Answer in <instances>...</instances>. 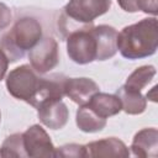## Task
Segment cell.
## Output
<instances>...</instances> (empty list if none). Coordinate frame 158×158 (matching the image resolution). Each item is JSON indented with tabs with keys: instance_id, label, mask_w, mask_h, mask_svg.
<instances>
[{
	"instance_id": "d6986e66",
	"label": "cell",
	"mask_w": 158,
	"mask_h": 158,
	"mask_svg": "<svg viewBox=\"0 0 158 158\" xmlns=\"http://www.w3.org/2000/svg\"><path fill=\"white\" fill-rule=\"evenodd\" d=\"M11 19H12V14L10 7L4 2H0V30L6 28L10 25Z\"/></svg>"
},
{
	"instance_id": "8992f818",
	"label": "cell",
	"mask_w": 158,
	"mask_h": 158,
	"mask_svg": "<svg viewBox=\"0 0 158 158\" xmlns=\"http://www.w3.org/2000/svg\"><path fill=\"white\" fill-rule=\"evenodd\" d=\"M30 65L38 73L46 74L59 63L58 43L52 36H43L41 41L27 53Z\"/></svg>"
},
{
	"instance_id": "9c48e42d",
	"label": "cell",
	"mask_w": 158,
	"mask_h": 158,
	"mask_svg": "<svg viewBox=\"0 0 158 158\" xmlns=\"http://www.w3.org/2000/svg\"><path fill=\"white\" fill-rule=\"evenodd\" d=\"M88 157L93 158H127L130 149L121 139L116 137H106L85 144Z\"/></svg>"
},
{
	"instance_id": "5bb4252c",
	"label": "cell",
	"mask_w": 158,
	"mask_h": 158,
	"mask_svg": "<svg viewBox=\"0 0 158 158\" xmlns=\"http://www.w3.org/2000/svg\"><path fill=\"white\" fill-rule=\"evenodd\" d=\"M75 123L78 128L85 133L100 132L106 126V120L99 117L86 104L80 105L75 114Z\"/></svg>"
},
{
	"instance_id": "3957f363",
	"label": "cell",
	"mask_w": 158,
	"mask_h": 158,
	"mask_svg": "<svg viewBox=\"0 0 158 158\" xmlns=\"http://www.w3.org/2000/svg\"><path fill=\"white\" fill-rule=\"evenodd\" d=\"M43 37L41 22L31 16H25L14 23L11 30L0 40V48L5 52L9 62L21 59L26 52L31 51Z\"/></svg>"
},
{
	"instance_id": "52a82bcc",
	"label": "cell",
	"mask_w": 158,
	"mask_h": 158,
	"mask_svg": "<svg viewBox=\"0 0 158 158\" xmlns=\"http://www.w3.org/2000/svg\"><path fill=\"white\" fill-rule=\"evenodd\" d=\"M23 148L26 157H56V147L53 146L49 135L40 125L30 126L23 133Z\"/></svg>"
},
{
	"instance_id": "30bf717a",
	"label": "cell",
	"mask_w": 158,
	"mask_h": 158,
	"mask_svg": "<svg viewBox=\"0 0 158 158\" xmlns=\"http://www.w3.org/2000/svg\"><path fill=\"white\" fill-rule=\"evenodd\" d=\"M99 85L90 78H68L64 83V94L73 102L80 105L88 104L91 96L99 91Z\"/></svg>"
},
{
	"instance_id": "6da1fadb",
	"label": "cell",
	"mask_w": 158,
	"mask_h": 158,
	"mask_svg": "<svg viewBox=\"0 0 158 158\" xmlns=\"http://www.w3.org/2000/svg\"><path fill=\"white\" fill-rule=\"evenodd\" d=\"M117 31L109 25L77 28L67 36V53L77 64L112 58L117 52Z\"/></svg>"
},
{
	"instance_id": "7a4b0ae2",
	"label": "cell",
	"mask_w": 158,
	"mask_h": 158,
	"mask_svg": "<svg viewBox=\"0 0 158 158\" xmlns=\"http://www.w3.org/2000/svg\"><path fill=\"white\" fill-rule=\"evenodd\" d=\"M117 51L121 56L135 60L153 56L158 47L157 17H146L117 32Z\"/></svg>"
},
{
	"instance_id": "5b68a950",
	"label": "cell",
	"mask_w": 158,
	"mask_h": 158,
	"mask_svg": "<svg viewBox=\"0 0 158 158\" xmlns=\"http://www.w3.org/2000/svg\"><path fill=\"white\" fill-rule=\"evenodd\" d=\"M111 7V0H69L63 7L59 26L74 22L77 28L93 26L95 19L106 14Z\"/></svg>"
},
{
	"instance_id": "277c9868",
	"label": "cell",
	"mask_w": 158,
	"mask_h": 158,
	"mask_svg": "<svg viewBox=\"0 0 158 158\" xmlns=\"http://www.w3.org/2000/svg\"><path fill=\"white\" fill-rule=\"evenodd\" d=\"M41 80L42 77L30 64H22L7 74L5 84L11 96L35 106Z\"/></svg>"
},
{
	"instance_id": "ba28073f",
	"label": "cell",
	"mask_w": 158,
	"mask_h": 158,
	"mask_svg": "<svg viewBox=\"0 0 158 158\" xmlns=\"http://www.w3.org/2000/svg\"><path fill=\"white\" fill-rule=\"evenodd\" d=\"M37 116L42 125L51 130H60L63 128L69 118V110L67 105L59 99L44 100L38 104Z\"/></svg>"
},
{
	"instance_id": "9a60e30c",
	"label": "cell",
	"mask_w": 158,
	"mask_h": 158,
	"mask_svg": "<svg viewBox=\"0 0 158 158\" xmlns=\"http://www.w3.org/2000/svg\"><path fill=\"white\" fill-rule=\"evenodd\" d=\"M156 73H157V70L153 65L138 67L127 77L123 86L126 89H130L133 91H142V89L152 81Z\"/></svg>"
},
{
	"instance_id": "e0dca14e",
	"label": "cell",
	"mask_w": 158,
	"mask_h": 158,
	"mask_svg": "<svg viewBox=\"0 0 158 158\" xmlns=\"http://www.w3.org/2000/svg\"><path fill=\"white\" fill-rule=\"evenodd\" d=\"M118 6L126 12L151 14L157 16L158 14V0H117Z\"/></svg>"
},
{
	"instance_id": "ffe728a7",
	"label": "cell",
	"mask_w": 158,
	"mask_h": 158,
	"mask_svg": "<svg viewBox=\"0 0 158 158\" xmlns=\"http://www.w3.org/2000/svg\"><path fill=\"white\" fill-rule=\"evenodd\" d=\"M9 58L5 54V52L0 48V81L5 78L6 75V72H7V68H9Z\"/></svg>"
},
{
	"instance_id": "44dd1931",
	"label": "cell",
	"mask_w": 158,
	"mask_h": 158,
	"mask_svg": "<svg viewBox=\"0 0 158 158\" xmlns=\"http://www.w3.org/2000/svg\"><path fill=\"white\" fill-rule=\"evenodd\" d=\"M0 121H1V112H0Z\"/></svg>"
},
{
	"instance_id": "2e32d148",
	"label": "cell",
	"mask_w": 158,
	"mask_h": 158,
	"mask_svg": "<svg viewBox=\"0 0 158 158\" xmlns=\"http://www.w3.org/2000/svg\"><path fill=\"white\" fill-rule=\"evenodd\" d=\"M0 157L4 158H23L26 157V152L23 148V138L22 133H12L5 138L0 147Z\"/></svg>"
},
{
	"instance_id": "8fae6325",
	"label": "cell",
	"mask_w": 158,
	"mask_h": 158,
	"mask_svg": "<svg viewBox=\"0 0 158 158\" xmlns=\"http://www.w3.org/2000/svg\"><path fill=\"white\" fill-rule=\"evenodd\" d=\"M132 153L139 158H156L158 153V130L147 127L139 130L132 139Z\"/></svg>"
},
{
	"instance_id": "ac0fdd59",
	"label": "cell",
	"mask_w": 158,
	"mask_h": 158,
	"mask_svg": "<svg viewBox=\"0 0 158 158\" xmlns=\"http://www.w3.org/2000/svg\"><path fill=\"white\" fill-rule=\"evenodd\" d=\"M56 157H88V151L85 144L78 143H67L56 148Z\"/></svg>"
},
{
	"instance_id": "4fadbf2b",
	"label": "cell",
	"mask_w": 158,
	"mask_h": 158,
	"mask_svg": "<svg viewBox=\"0 0 158 158\" xmlns=\"http://www.w3.org/2000/svg\"><path fill=\"white\" fill-rule=\"evenodd\" d=\"M122 104V110L128 115H139L146 111L147 99L141 91H133L121 85L115 93Z\"/></svg>"
},
{
	"instance_id": "7c38bea8",
	"label": "cell",
	"mask_w": 158,
	"mask_h": 158,
	"mask_svg": "<svg viewBox=\"0 0 158 158\" xmlns=\"http://www.w3.org/2000/svg\"><path fill=\"white\" fill-rule=\"evenodd\" d=\"M99 117L107 120L111 116H115L122 111L121 100L116 94L107 93H95L86 104Z\"/></svg>"
}]
</instances>
